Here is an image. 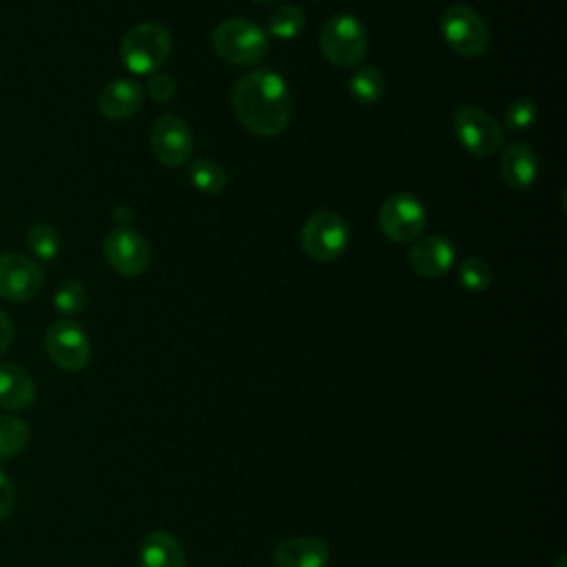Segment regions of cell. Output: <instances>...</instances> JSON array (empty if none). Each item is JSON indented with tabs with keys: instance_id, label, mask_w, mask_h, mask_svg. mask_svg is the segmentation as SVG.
Returning <instances> with one entry per match:
<instances>
[{
	"instance_id": "obj_1",
	"label": "cell",
	"mask_w": 567,
	"mask_h": 567,
	"mask_svg": "<svg viewBox=\"0 0 567 567\" xmlns=\"http://www.w3.org/2000/svg\"><path fill=\"white\" fill-rule=\"evenodd\" d=\"M230 104L237 120L261 137L279 135L290 122L292 100L288 84L270 69L244 73L230 91Z\"/></svg>"
},
{
	"instance_id": "obj_2",
	"label": "cell",
	"mask_w": 567,
	"mask_h": 567,
	"mask_svg": "<svg viewBox=\"0 0 567 567\" xmlns=\"http://www.w3.org/2000/svg\"><path fill=\"white\" fill-rule=\"evenodd\" d=\"M210 44L224 62L237 66L257 64L268 53L266 31L257 22L246 18L221 20L213 29Z\"/></svg>"
},
{
	"instance_id": "obj_3",
	"label": "cell",
	"mask_w": 567,
	"mask_h": 567,
	"mask_svg": "<svg viewBox=\"0 0 567 567\" xmlns=\"http://www.w3.org/2000/svg\"><path fill=\"white\" fill-rule=\"evenodd\" d=\"M171 31L162 22H140L131 27L120 42V58L131 73L151 75L171 53Z\"/></svg>"
},
{
	"instance_id": "obj_4",
	"label": "cell",
	"mask_w": 567,
	"mask_h": 567,
	"mask_svg": "<svg viewBox=\"0 0 567 567\" xmlns=\"http://www.w3.org/2000/svg\"><path fill=\"white\" fill-rule=\"evenodd\" d=\"M319 47L330 64L354 69L365 60L368 53L365 27L352 13H337L321 27Z\"/></svg>"
},
{
	"instance_id": "obj_5",
	"label": "cell",
	"mask_w": 567,
	"mask_h": 567,
	"mask_svg": "<svg viewBox=\"0 0 567 567\" xmlns=\"http://www.w3.org/2000/svg\"><path fill=\"white\" fill-rule=\"evenodd\" d=\"M441 35L461 58H478L489 47V29L470 4H452L443 11Z\"/></svg>"
},
{
	"instance_id": "obj_6",
	"label": "cell",
	"mask_w": 567,
	"mask_h": 567,
	"mask_svg": "<svg viewBox=\"0 0 567 567\" xmlns=\"http://www.w3.org/2000/svg\"><path fill=\"white\" fill-rule=\"evenodd\" d=\"M452 128L458 144L476 157H489L498 153L505 142V131L496 117L474 104H465L454 111Z\"/></svg>"
},
{
	"instance_id": "obj_7",
	"label": "cell",
	"mask_w": 567,
	"mask_h": 567,
	"mask_svg": "<svg viewBox=\"0 0 567 567\" xmlns=\"http://www.w3.org/2000/svg\"><path fill=\"white\" fill-rule=\"evenodd\" d=\"M350 239L346 219L334 210L312 213L301 228V248L315 261H334Z\"/></svg>"
},
{
	"instance_id": "obj_8",
	"label": "cell",
	"mask_w": 567,
	"mask_h": 567,
	"mask_svg": "<svg viewBox=\"0 0 567 567\" xmlns=\"http://www.w3.org/2000/svg\"><path fill=\"white\" fill-rule=\"evenodd\" d=\"M425 206L412 193H394L379 208V226L383 235L396 244H412L425 228Z\"/></svg>"
},
{
	"instance_id": "obj_9",
	"label": "cell",
	"mask_w": 567,
	"mask_h": 567,
	"mask_svg": "<svg viewBox=\"0 0 567 567\" xmlns=\"http://www.w3.org/2000/svg\"><path fill=\"white\" fill-rule=\"evenodd\" d=\"M47 357L64 372H80L91 359V341L86 332L69 319L51 323L44 332Z\"/></svg>"
},
{
	"instance_id": "obj_10",
	"label": "cell",
	"mask_w": 567,
	"mask_h": 567,
	"mask_svg": "<svg viewBox=\"0 0 567 567\" xmlns=\"http://www.w3.org/2000/svg\"><path fill=\"white\" fill-rule=\"evenodd\" d=\"M44 286L42 266L20 252H0V297L7 301H29Z\"/></svg>"
},
{
	"instance_id": "obj_11",
	"label": "cell",
	"mask_w": 567,
	"mask_h": 567,
	"mask_svg": "<svg viewBox=\"0 0 567 567\" xmlns=\"http://www.w3.org/2000/svg\"><path fill=\"white\" fill-rule=\"evenodd\" d=\"M151 151L164 166H182L193 155V131L190 126L173 115H159L151 126Z\"/></svg>"
},
{
	"instance_id": "obj_12",
	"label": "cell",
	"mask_w": 567,
	"mask_h": 567,
	"mask_svg": "<svg viewBox=\"0 0 567 567\" xmlns=\"http://www.w3.org/2000/svg\"><path fill=\"white\" fill-rule=\"evenodd\" d=\"M104 259L109 266L124 277L142 275L151 264V248L144 235L131 228H115L104 237Z\"/></svg>"
},
{
	"instance_id": "obj_13",
	"label": "cell",
	"mask_w": 567,
	"mask_h": 567,
	"mask_svg": "<svg viewBox=\"0 0 567 567\" xmlns=\"http://www.w3.org/2000/svg\"><path fill=\"white\" fill-rule=\"evenodd\" d=\"M456 250L447 237L425 235L416 237L408 250V264L419 277H441L454 266Z\"/></svg>"
},
{
	"instance_id": "obj_14",
	"label": "cell",
	"mask_w": 567,
	"mask_h": 567,
	"mask_svg": "<svg viewBox=\"0 0 567 567\" xmlns=\"http://www.w3.org/2000/svg\"><path fill=\"white\" fill-rule=\"evenodd\" d=\"M38 388L33 377L18 363H0V408L7 412H22L35 403Z\"/></svg>"
},
{
	"instance_id": "obj_15",
	"label": "cell",
	"mask_w": 567,
	"mask_h": 567,
	"mask_svg": "<svg viewBox=\"0 0 567 567\" xmlns=\"http://www.w3.org/2000/svg\"><path fill=\"white\" fill-rule=\"evenodd\" d=\"M272 560L277 567H326L330 549L317 536H295L275 547Z\"/></svg>"
},
{
	"instance_id": "obj_16",
	"label": "cell",
	"mask_w": 567,
	"mask_h": 567,
	"mask_svg": "<svg viewBox=\"0 0 567 567\" xmlns=\"http://www.w3.org/2000/svg\"><path fill=\"white\" fill-rule=\"evenodd\" d=\"M142 86L131 78L111 80L97 97V109L109 120H128L142 106Z\"/></svg>"
},
{
	"instance_id": "obj_17",
	"label": "cell",
	"mask_w": 567,
	"mask_h": 567,
	"mask_svg": "<svg viewBox=\"0 0 567 567\" xmlns=\"http://www.w3.org/2000/svg\"><path fill=\"white\" fill-rule=\"evenodd\" d=\"M503 182L514 190H527L538 175V159L529 144L512 142L498 159Z\"/></svg>"
},
{
	"instance_id": "obj_18",
	"label": "cell",
	"mask_w": 567,
	"mask_h": 567,
	"mask_svg": "<svg viewBox=\"0 0 567 567\" xmlns=\"http://www.w3.org/2000/svg\"><path fill=\"white\" fill-rule=\"evenodd\" d=\"M140 567H186L182 543L166 529H153L142 538Z\"/></svg>"
},
{
	"instance_id": "obj_19",
	"label": "cell",
	"mask_w": 567,
	"mask_h": 567,
	"mask_svg": "<svg viewBox=\"0 0 567 567\" xmlns=\"http://www.w3.org/2000/svg\"><path fill=\"white\" fill-rule=\"evenodd\" d=\"M188 179L197 190L206 195H217L226 188L228 175L219 162L208 157H197L195 162L188 164Z\"/></svg>"
},
{
	"instance_id": "obj_20",
	"label": "cell",
	"mask_w": 567,
	"mask_h": 567,
	"mask_svg": "<svg viewBox=\"0 0 567 567\" xmlns=\"http://www.w3.org/2000/svg\"><path fill=\"white\" fill-rule=\"evenodd\" d=\"M385 93V78L377 66H359L350 78V95L359 104H374Z\"/></svg>"
},
{
	"instance_id": "obj_21",
	"label": "cell",
	"mask_w": 567,
	"mask_h": 567,
	"mask_svg": "<svg viewBox=\"0 0 567 567\" xmlns=\"http://www.w3.org/2000/svg\"><path fill=\"white\" fill-rule=\"evenodd\" d=\"M29 425L13 414H0V461L18 456L29 443Z\"/></svg>"
},
{
	"instance_id": "obj_22",
	"label": "cell",
	"mask_w": 567,
	"mask_h": 567,
	"mask_svg": "<svg viewBox=\"0 0 567 567\" xmlns=\"http://www.w3.org/2000/svg\"><path fill=\"white\" fill-rule=\"evenodd\" d=\"M306 27V16L297 4H279L268 16V33L281 40L297 38Z\"/></svg>"
},
{
	"instance_id": "obj_23",
	"label": "cell",
	"mask_w": 567,
	"mask_h": 567,
	"mask_svg": "<svg viewBox=\"0 0 567 567\" xmlns=\"http://www.w3.org/2000/svg\"><path fill=\"white\" fill-rule=\"evenodd\" d=\"M27 246L38 259L53 261L60 252V235L51 224L38 221L27 230Z\"/></svg>"
},
{
	"instance_id": "obj_24",
	"label": "cell",
	"mask_w": 567,
	"mask_h": 567,
	"mask_svg": "<svg viewBox=\"0 0 567 567\" xmlns=\"http://www.w3.org/2000/svg\"><path fill=\"white\" fill-rule=\"evenodd\" d=\"M458 284L467 292H483L492 284V270L481 257H465L458 264Z\"/></svg>"
},
{
	"instance_id": "obj_25",
	"label": "cell",
	"mask_w": 567,
	"mask_h": 567,
	"mask_svg": "<svg viewBox=\"0 0 567 567\" xmlns=\"http://www.w3.org/2000/svg\"><path fill=\"white\" fill-rule=\"evenodd\" d=\"M84 303H86V288L78 279L62 281L53 295V308L64 317L78 315L84 308Z\"/></svg>"
},
{
	"instance_id": "obj_26",
	"label": "cell",
	"mask_w": 567,
	"mask_h": 567,
	"mask_svg": "<svg viewBox=\"0 0 567 567\" xmlns=\"http://www.w3.org/2000/svg\"><path fill=\"white\" fill-rule=\"evenodd\" d=\"M536 104L529 97H518L505 109L507 131H527L536 122Z\"/></svg>"
},
{
	"instance_id": "obj_27",
	"label": "cell",
	"mask_w": 567,
	"mask_h": 567,
	"mask_svg": "<svg viewBox=\"0 0 567 567\" xmlns=\"http://www.w3.org/2000/svg\"><path fill=\"white\" fill-rule=\"evenodd\" d=\"M146 91H148V95H151L155 102H171L173 95L177 93V84H175V80H173L168 73L155 71V73L148 75Z\"/></svg>"
},
{
	"instance_id": "obj_28",
	"label": "cell",
	"mask_w": 567,
	"mask_h": 567,
	"mask_svg": "<svg viewBox=\"0 0 567 567\" xmlns=\"http://www.w3.org/2000/svg\"><path fill=\"white\" fill-rule=\"evenodd\" d=\"M13 498H16L13 483H11V478L0 470V523L11 514Z\"/></svg>"
},
{
	"instance_id": "obj_29",
	"label": "cell",
	"mask_w": 567,
	"mask_h": 567,
	"mask_svg": "<svg viewBox=\"0 0 567 567\" xmlns=\"http://www.w3.org/2000/svg\"><path fill=\"white\" fill-rule=\"evenodd\" d=\"M13 341V323L4 310H0V357L9 350Z\"/></svg>"
},
{
	"instance_id": "obj_30",
	"label": "cell",
	"mask_w": 567,
	"mask_h": 567,
	"mask_svg": "<svg viewBox=\"0 0 567 567\" xmlns=\"http://www.w3.org/2000/svg\"><path fill=\"white\" fill-rule=\"evenodd\" d=\"M252 2H257V4H270V7L277 4V7H279V4H284L286 0H252Z\"/></svg>"
},
{
	"instance_id": "obj_31",
	"label": "cell",
	"mask_w": 567,
	"mask_h": 567,
	"mask_svg": "<svg viewBox=\"0 0 567 567\" xmlns=\"http://www.w3.org/2000/svg\"><path fill=\"white\" fill-rule=\"evenodd\" d=\"M556 567H565V556H560V558H558V563H556Z\"/></svg>"
}]
</instances>
